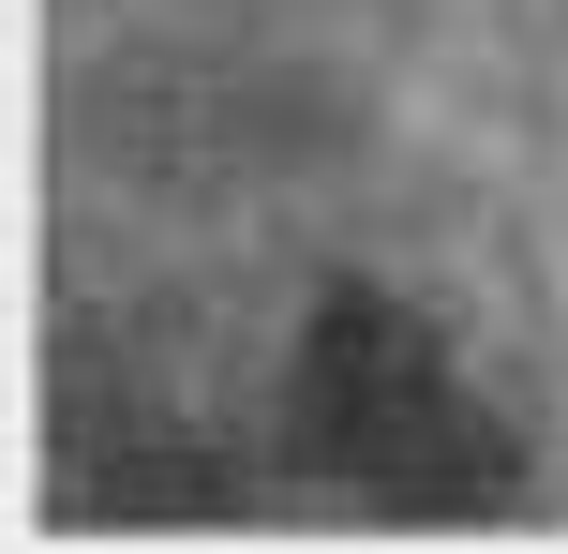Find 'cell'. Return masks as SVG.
Segmentation results:
<instances>
[{
	"label": "cell",
	"mask_w": 568,
	"mask_h": 554,
	"mask_svg": "<svg viewBox=\"0 0 568 554\" xmlns=\"http://www.w3.org/2000/svg\"><path fill=\"white\" fill-rule=\"evenodd\" d=\"M270 435L284 465H329L359 510H419V525H479L524 495V420L479 390L449 315L404 285H314L270 360Z\"/></svg>",
	"instance_id": "obj_1"
}]
</instances>
